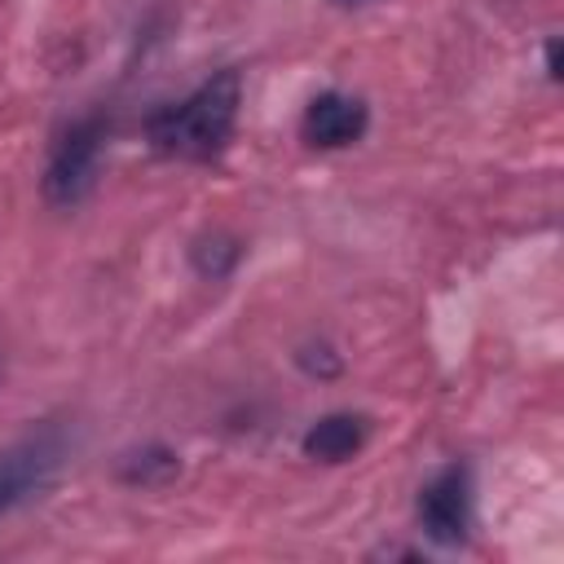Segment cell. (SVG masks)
I'll return each mask as SVG.
<instances>
[{
  "label": "cell",
  "mask_w": 564,
  "mask_h": 564,
  "mask_svg": "<svg viewBox=\"0 0 564 564\" xmlns=\"http://www.w3.org/2000/svg\"><path fill=\"white\" fill-rule=\"evenodd\" d=\"M238 106H242L238 70H216L185 101L150 115V141L159 154H172V159H212L229 145Z\"/></svg>",
  "instance_id": "6da1fadb"
},
{
  "label": "cell",
  "mask_w": 564,
  "mask_h": 564,
  "mask_svg": "<svg viewBox=\"0 0 564 564\" xmlns=\"http://www.w3.org/2000/svg\"><path fill=\"white\" fill-rule=\"evenodd\" d=\"M66 449H70V441L57 423L35 427L22 441H13L9 449H0V520L9 511H18L22 502L40 498L57 480V471L66 463Z\"/></svg>",
  "instance_id": "7a4b0ae2"
},
{
  "label": "cell",
  "mask_w": 564,
  "mask_h": 564,
  "mask_svg": "<svg viewBox=\"0 0 564 564\" xmlns=\"http://www.w3.org/2000/svg\"><path fill=\"white\" fill-rule=\"evenodd\" d=\"M106 132H110L106 115H84L57 137V145L48 154V167H44V198L53 207H75V203L88 198V189L97 185Z\"/></svg>",
  "instance_id": "3957f363"
},
{
  "label": "cell",
  "mask_w": 564,
  "mask_h": 564,
  "mask_svg": "<svg viewBox=\"0 0 564 564\" xmlns=\"http://www.w3.org/2000/svg\"><path fill=\"white\" fill-rule=\"evenodd\" d=\"M419 524L441 546H458L467 538V524H471V476H467L463 463H449L445 471H436L423 485V494H419Z\"/></svg>",
  "instance_id": "277c9868"
},
{
  "label": "cell",
  "mask_w": 564,
  "mask_h": 564,
  "mask_svg": "<svg viewBox=\"0 0 564 564\" xmlns=\"http://www.w3.org/2000/svg\"><path fill=\"white\" fill-rule=\"evenodd\" d=\"M370 123V110L361 97L352 93H317L308 106H304V119H300V137L317 150H344L352 141H361Z\"/></svg>",
  "instance_id": "5b68a950"
},
{
  "label": "cell",
  "mask_w": 564,
  "mask_h": 564,
  "mask_svg": "<svg viewBox=\"0 0 564 564\" xmlns=\"http://www.w3.org/2000/svg\"><path fill=\"white\" fill-rule=\"evenodd\" d=\"M370 436V419L366 414H348V410H335V414H322L308 432H304V454L317 458V463H344L352 458Z\"/></svg>",
  "instance_id": "8992f818"
},
{
  "label": "cell",
  "mask_w": 564,
  "mask_h": 564,
  "mask_svg": "<svg viewBox=\"0 0 564 564\" xmlns=\"http://www.w3.org/2000/svg\"><path fill=\"white\" fill-rule=\"evenodd\" d=\"M176 471H181V454L167 449V445L132 449V454H123V463H119V480L132 485V489H159V485H167Z\"/></svg>",
  "instance_id": "52a82bcc"
},
{
  "label": "cell",
  "mask_w": 564,
  "mask_h": 564,
  "mask_svg": "<svg viewBox=\"0 0 564 564\" xmlns=\"http://www.w3.org/2000/svg\"><path fill=\"white\" fill-rule=\"evenodd\" d=\"M546 75H551V79L560 75V44H555V40L546 44Z\"/></svg>",
  "instance_id": "ba28073f"
},
{
  "label": "cell",
  "mask_w": 564,
  "mask_h": 564,
  "mask_svg": "<svg viewBox=\"0 0 564 564\" xmlns=\"http://www.w3.org/2000/svg\"><path fill=\"white\" fill-rule=\"evenodd\" d=\"M335 4H357V0H335Z\"/></svg>",
  "instance_id": "9c48e42d"
}]
</instances>
